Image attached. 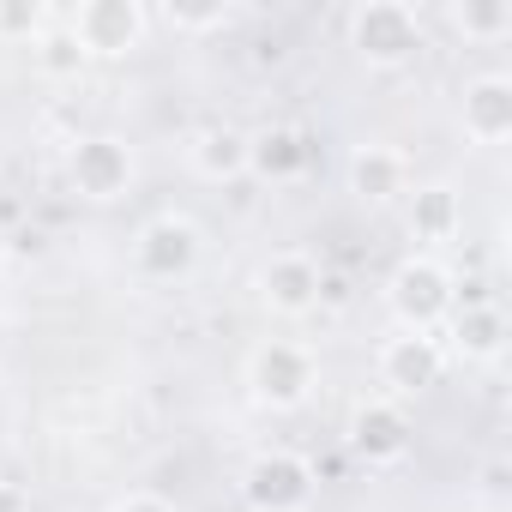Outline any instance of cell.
Masks as SVG:
<instances>
[{
  "label": "cell",
  "instance_id": "1",
  "mask_svg": "<svg viewBox=\"0 0 512 512\" xmlns=\"http://www.w3.org/2000/svg\"><path fill=\"white\" fill-rule=\"evenodd\" d=\"M350 49L368 67H404L422 49L416 7H404V0H362V7L350 13Z\"/></svg>",
  "mask_w": 512,
  "mask_h": 512
},
{
  "label": "cell",
  "instance_id": "2",
  "mask_svg": "<svg viewBox=\"0 0 512 512\" xmlns=\"http://www.w3.org/2000/svg\"><path fill=\"white\" fill-rule=\"evenodd\" d=\"M314 488H320V476L296 452H260L247 464V476H241V500L253 512H308Z\"/></svg>",
  "mask_w": 512,
  "mask_h": 512
},
{
  "label": "cell",
  "instance_id": "3",
  "mask_svg": "<svg viewBox=\"0 0 512 512\" xmlns=\"http://www.w3.org/2000/svg\"><path fill=\"white\" fill-rule=\"evenodd\" d=\"M386 296H392V314L404 320V332H434V326L458 308V290H452L446 266H440V260H422V253L392 272Z\"/></svg>",
  "mask_w": 512,
  "mask_h": 512
},
{
  "label": "cell",
  "instance_id": "4",
  "mask_svg": "<svg viewBox=\"0 0 512 512\" xmlns=\"http://www.w3.org/2000/svg\"><path fill=\"white\" fill-rule=\"evenodd\" d=\"M145 7L139 0H85V7L67 13V31L79 37L85 55H127L145 43Z\"/></svg>",
  "mask_w": 512,
  "mask_h": 512
},
{
  "label": "cell",
  "instance_id": "5",
  "mask_svg": "<svg viewBox=\"0 0 512 512\" xmlns=\"http://www.w3.org/2000/svg\"><path fill=\"white\" fill-rule=\"evenodd\" d=\"M247 380H253V398H260V404L296 410L314 392V356L302 344H284V338L278 344H260V350H253V362H247Z\"/></svg>",
  "mask_w": 512,
  "mask_h": 512
},
{
  "label": "cell",
  "instance_id": "6",
  "mask_svg": "<svg viewBox=\"0 0 512 512\" xmlns=\"http://www.w3.org/2000/svg\"><path fill=\"white\" fill-rule=\"evenodd\" d=\"M133 266L151 284H175L199 266V229L187 217H151L133 241Z\"/></svg>",
  "mask_w": 512,
  "mask_h": 512
},
{
  "label": "cell",
  "instance_id": "7",
  "mask_svg": "<svg viewBox=\"0 0 512 512\" xmlns=\"http://www.w3.org/2000/svg\"><path fill=\"white\" fill-rule=\"evenodd\" d=\"M67 175H73V187H79L85 199L109 205V199H121V193L133 187V151H127L121 139H109V133H91V139L73 145Z\"/></svg>",
  "mask_w": 512,
  "mask_h": 512
},
{
  "label": "cell",
  "instance_id": "8",
  "mask_svg": "<svg viewBox=\"0 0 512 512\" xmlns=\"http://www.w3.org/2000/svg\"><path fill=\"white\" fill-rule=\"evenodd\" d=\"M446 374V350H440V338L434 332H404V338H392L386 350H380V380L392 386V392H428L434 380Z\"/></svg>",
  "mask_w": 512,
  "mask_h": 512
},
{
  "label": "cell",
  "instance_id": "9",
  "mask_svg": "<svg viewBox=\"0 0 512 512\" xmlns=\"http://www.w3.org/2000/svg\"><path fill=\"white\" fill-rule=\"evenodd\" d=\"M260 296H266L272 314H308L326 296V278L308 253H272L266 272H260Z\"/></svg>",
  "mask_w": 512,
  "mask_h": 512
},
{
  "label": "cell",
  "instance_id": "10",
  "mask_svg": "<svg viewBox=\"0 0 512 512\" xmlns=\"http://www.w3.org/2000/svg\"><path fill=\"white\" fill-rule=\"evenodd\" d=\"M350 452L368 458V464H398L410 452V416L398 404H386V398L362 404L356 422H350Z\"/></svg>",
  "mask_w": 512,
  "mask_h": 512
},
{
  "label": "cell",
  "instance_id": "11",
  "mask_svg": "<svg viewBox=\"0 0 512 512\" xmlns=\"http://www.w3.org/2000/svg\"><path fill=\"white\" fill-rule=\"evenodd\" d=\"M308 163H314V145L296 127H266V133L247 139V169L260 181H302Z\"/></svg>",
  "mask_w": 512,
  "mask_h": 512
},
{
  "label": "cell",
  "instance_id": "12",
  "mask_svg": "<svg viewBox=\"0 0 512 512\" xmlns=\"http://www.w3.org/2000/svg\"><path fill=\"white\" fill-rule=\"evenodd\" d=\"M350 193L368 199V205H386V199L410 193V163H404V151H392V145H362V151L350 157Z\"/></svg>",
  "mask_w": 512,
  "mask_h": 512
},
{
  "label": "cell",
  "instance_id": "13",
  "mask_svg": "<svg viewBox=\"0 0 512 512\" xmlns=\"http://www.w3.org/2000/svg\"><path fill=\"white\" fill-rule=\"evenodd\" d=\"M464 133L476 145H500L512 133V79L488 73V79H476L464 91Z\"/></svg>",
  "mask_w": 512,
  "mask_h": 512
},
{
  "label": "cell",
  "instance_id": "14",
  "mask_svg": "<svg viewBox=\"0 0 512 512\" xmlns=\"http://www.w3.org/2000/svg\"><path fill=\"white\" fill-rule=\"evenodd\" d=\"M446 320H452V350H458L464 362H494V356L506 350V320H500L494 302H464V308H452Z\"/></svg>",
  "mask_w": 512,
  "mask_h": 512
},
{
  "label": "cell",
  "instance_id": "15",
  "mask_svg": "<svg viewBox=\"0 0 512 512\" xmlns=\"http://www.w3.org/2000/svg\"><path fill=\"white\" fill-rule=\"evenodd\" d=\"M193 169H199L205 181H235V175L247 169V133H235V127H211V133L193 145Z\"/></svg>",
  "mask_w": 512,
  "mask_h": 512
},
{
  "label": "cell",
  "instance_id": "16",
  "mask_svg": "<svg viewBox=\"0 0 512 512\" xmlns=\"http://www.w3.org/2000/svg\"><path fill=\"white\" fill-rule=\"evenodd\" d=\"M458 229V193L452 187H416L410 193V235L416 241H446Z\"/></svg>",
  "mask_w": 512,
  "mask_h": 512
},
{
  "label": "cell",
  "instance_id": "17",
  "mask_svg": "<svg viewBox=\"0 0 512 512\" xmlns=\"http://www.w3.org/2000/svg\"><path fill=\"white\" fill-rule=\"evenodd\" d=\"M446 19H452L458 37H476V43L512 31V7H506V0H464V7H446Z\"/></svg>",
  "mask_w": 512,
  "mask_h": 512
},
{
  "label": "cell",
  "instance_id": "18",
  "mask_svg": "<svg viewBox=\"0 0 512 512\" xmlns=\"http://www.w3.org/2000/svg\"><path fill=\"white\" fill-rule=\"evenodd\" d=\"M31 49H37V67H43L49 79H79V73H85V61H91L67 25H49V31H43Z\"/></svg>",
  "mask_w": 512,
  "mask_h": 512
},
{
  "label": "cell",
  "instance_id": "19",
  "mask_svg": "<svg viewBox=\"0 0 512 512\" xmlns=\"http://www.w3.org/2000/svg\"><path fill=\"white\" fill-rule=\"evenodd\" d=\"M49 31L43 0H0V43H37Z\"/></svg>",
  "mask_w": 512,
  "mask_h": 512
},
{
  "label": "cell",
  "instance_id": "20",
  "mask_svg": "<svg viewBox=\"0 0 512 512\" xmlns=\"http://www.w3.org/2000/svg\"><path fill=\"white\" fill-rule=\"evenodd\" d=\"M163 19L175 31H223L229 25V7H163Z\"/></svg>",
  "mask_w": 512,
  "mask_h": 512
},
{
  "label": "cell",
  "instance_id": "21",
  "mask_svg": "<svg viewBox=\"0 0 512 512\" xmlns=\"http://www.w3.org/2000/svg\"><path fill=\"white\" fill-rule=\"evenodd\" d=\"M115 512H175V506H169V500H157V494H127Z\"/></svg>",
  "mask_w": 512,
  "mask_h": 512
},
{
  "label": "cell",
  "instance_id": "22",
  "mask_svg": "<svg viewBox=\"0 0 512 512\" xmlns=\"http://www.w3.org/2000/svg\"><path fill=\"white\" fill-rule=\"evenodd\" d=\"M0 512H31V506H25V488H13V482H0Z\"/></svg>",
  "mask_w": 512,
  "mask_h": 512
},
{
  "label": "cell",
  "instance_id": "23",
  "mask_svg": "<svg viewBox=\"0 0 512 512\" xmlns=\"http://www.w3.org/2000/svg\"><path fill=\"white\" fill-rule=\"evenodd\" d=\"M0 266H7V241H0Z\"/></svg>",
  "mask_w": 512,
  "mask_h": 512
}]
</instances>
